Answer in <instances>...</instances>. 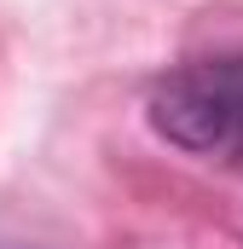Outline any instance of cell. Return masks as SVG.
Here are the masks:
<instances>
[{
    "label": "cell",
    "mask_w": 243,
    "mask_h": 249,
    "mask_svg": "<svg viewBox=\"0 0 243 249\" xmlns=\"http://www.w3.org/2000/svg\"><path fill=\"white\" fill-rule=\"evenodd\" d=\"M151 127L197 157L243 162V58H203L151 87Z\"/></svg>",
    "instance_id": "obj_1"
}]
</instances>
